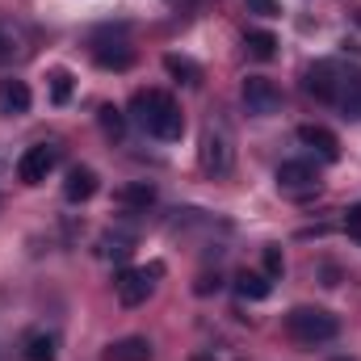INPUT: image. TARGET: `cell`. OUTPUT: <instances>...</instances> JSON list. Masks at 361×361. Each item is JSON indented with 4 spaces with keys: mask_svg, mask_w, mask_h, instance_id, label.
Wrapping results in <instances>:
<instances>
[{
    "mask_svg": "<svg viewBox=\"0 0 361 361\" xmlns=\"http://www.w3.org/2000/svg\"><path fill=\"white\" fill-rule=\"evenodd\" d=\"M345 231H349V235H361V202L345 210Z\"/></svg>",
    "mask_w": 361,
    "mask_h": 361,
    "instance_id": "24",
    "label": "cell"
},
{
    "mask_svg": "<svg viewBox=\"0 0 361 361\" xmlns=\"http://www.w3.org/2000/svg\"><path fill=\"white\" fill-rule=\"evenodd\" d=\"M345 118H361V72L353 68H345V76H341V89H336V101H332Z\"/></svg>",
    "mask_w": 361,
    "mask_h": 361,
    "instance_id": "10",
    "label": "cell"
},
{
    "mask_svg": "<svg viewBox=\"0 0 361 361\" xmlns=\"http://www.w3.org/2000/svg\"><path fill=\"white\" fill-rule=\"evenodd\" d=\"M286 336L294 345H302V349H319V345L341 336V319L332 311H324V307H294L286 315Z\"/></svg>",
    "mask_w": 361,
    "mask_h": 361,
    "instance_id": "2",
    "label": "cell"
},
{
    "mask_svg": "<svg viewBox=\"0 0 361 361\" xmlns=\"http://www.w3.org/2000/svg\"><path fill=\"white\" fill-rule=\"evenodd\" d=\"M68 97H72V76L68 72H51V101L63 105Z\"/></svg>",
    "mask_w": 361,
    "mask_h": 361,
    "instance_id": "21",
    "label": "cell"
},
{
    "mask_svg": "<svg viewBox=\"0 0 361 361\" xmlns=\"http://www.w3.org/2000/svg\"><path fill=\"white\" fill-rule=\"evenodd\" d=\"M197 160L210 177H227L235 169V139L223 122H206L202 130V147H197Z\"/></svg>",
    "mask_w": 361,
    "mask_h": 361,
    "instance_id": "3",
    "label": "cell"
},
{
    "mask_svg": "<svg viewBox=\"0 0 361 361\" xmlns=\"http://www.w3.org/2000/svg\"><path fill=\"white\" fill-rule=\"evenodd\" d=\"M277 189L286 193H315L319 189V173L311 160H286L277 164Z\"/></svg>",
    "mask_w": 361,
    "mask_h": 361,
    "instance_id": "7",
    "label": "cell"
},
{
    "mask_svg": "<svg viewBox=\"0 0 361 361\" xmlns=\"http://www.w3.org/2000/svg\"><path fill=\"white\" fill-rule=\"evenodd\" d=\"M92 59H97V63H101V68H114V72H126V68H130V63H135V51H130V47H122V42H118V47H114V51H105V47H97V51H92Z\"/></svg>",
    "mask_w": 361,
    "mask_h": 361,
    "instance_id": "16",
    "label": "cell"
},
{
    "mask_svg": "<svg viewBox=\"0 0 361 361\" xmlns=\"http://www.w3.org/2000/svg\"><path fill=\"white\" fill-rule=\"evenodd\" d=\"M298 143H302V147H311V152H319V160H328V164L341 156V143H336V135H332L328 126H315V122L298 126Z\"/></svg>",
    "mask_w": 361,
    "mask_h": 361,
    "instance_id": "9",
    "label": "cell"
},
{
    "mask_svg": "<svg viewBox=\"0 0 361 361\" xmlns=\"http://www.w3.org/2000/svg\"><path fill=\"white\" fill-rule=\"evenodd\" d=\"M156 277H160V265H152V269H122L118 273V281H114L118 302H122V307H139V302H147L152 290H156Z\"/></svg>",
    "mask_w": 361,
    "mask_h": 361,
    "instance_id": "5",
    "label": "cell"
},
{
    "mask_svg": "<svg viewBox=\"0 0 361 361\" xmlns=\"http://www.w3.org/2000/svg\"><path fill=\"white\" fill-rule=\"evenodd\" d=\"M21 361H55V336L51 332H25Z\"/></svg>",
    "mask_w": 361,
    "mask_h": 361,
    "instance_id": "14",
    "label": "cell"
},
{
    "mask_svg": "<svg viewBox=\"0 0 361 361\" xmlns=\"http://www.w3.org/2000/svg\"><path fill=\"white\" fill-rule=\"evenodd\" d=\"M332 361H353V357H332Z\"/></svg>",
    "mask_w": 361,
    "mask_h": 361,
    "instance_id": "26",
    "label": "cell"
},
{
    "mask_svg": "<svg viewBox=\"0 0 361 361\" xmlns=\"http://www.w3.org/2000/svg\"><path fill=\"white\" fill-rule=\"evenodd\" d=\"M341 76H345V68H341V63H332V59H319V63L307 72V92H311L315 101L332 105V101H336V89H341Z\"/></svg>",
    "mask_w": 361,
    "mask_h": 361,
    "instance_id": "8",
    "label": "cell"
},
{
    "mask_svg": "<svg viewBox=\"0 0 361 361\" xmlns=\"http://www.w3.org/2000/svg\"><path fill=\"white\" fill-rule=\"evenodd\" d=\"M55 164H59V147H55V143H34V147H25L21 160H17V180L42 185V180L55 173Z\"/></svg>",
    "mask_w": 361,
    "mask_h": 361,
    "instance_id": "4",
    "label": "cell"
},
{
    "mask_svg": "<svg viewBox=\"0 0 361 361\" xmlns=\"http://www.w3.org/2000/svg\"><path fill=\"white\" fill-rule=\"evenodd\" d=\"M101 126H105V135H114V139H122V109H114V105H105L101 109Z\"/></svg>",
    "mask_w": 361,
    "mask_h": 361,
    "instance_id": "22",
    "label": "cell"
},
{
    "mask_svg": "<svg viewBox=\"0 0 361 361\" xmlns=\"http://www.w3.org/2000/svg\"><path fill=\"white\" fill-rule=\"evenodd\" d=\"M97 189H101V180H97L92 169H72L68 180H63V197H68V202H89Z\"/></svg>",
    "mask_w": 361,
    "mask_h": 361,
    "instance_id": "13",
    "label": "cell"
},
{
    "mask_svg": "<svg viewBox=\"0 0 361 361\" xmlns=\"http://www.w3.org/2000/svg\"><path fill=\"white\" fill-rule=\"evenodd\" d=\"M101 361H152V345L143 336H122V341L105 345Z\"/></svg>",
    "mask_w": 361,
    "mask_h": 361,
    "instance_id": "11",
    "label": "cell"
},
{
    "mask_svg": "<svg viewBox=\"0 0 361 361\" xmlns=\"http://www.w3.org/2000/svg\"><path fill=\"white\" fill-rule=\"evenodd\" d=\"M244 47H248L257 59H273V55H277V38H273V34H265V30H248Z\"/></svg>",
    "mask_w": 361,
    "mask_h": 361,
    "instance_id": "19",
    "label": "cell"
},
{
    "mask_svg": "<svg viewBox=\"0 0 361 361\" xmlns=\"http://www.w3.org/2000/svg\"><path fill=\"white\" fill-rule=\"evenodd\" d=\"M164 68H169L177 80H185V85H202V68H197L193 59H185V55H169Z\"/></svg>",
    "mask_w": 361,
    "mask_h": 361,
    "instance_id": "18",
    "label": "cell"
},
{
    "mask_svg": "<svg viewBox=\"0 0 361 361\" xmlns=\"http://www.w3.org/2000/svg\"><path fill=\"white\" fill-rule=\"evenodd\" d=\"M130 248H135V240H130V235H118V231L101 240V257H114V261H126Z\"/></svg>",
    "mask_w": 361,
    "mask_h": 361,
    "instance_id": "20",
    "label": "cell"
},
{
    "mask_svg": "<svg viewBox=\"0 0 361 361\" xmlns=\"http://www.w3.org/2000/svg\"><path fill=\"white\" fill-rule=\"evenodd\" d=\"M0 47H4V38H0Z\"/></svg>",
    "mask_w": 361,
    "mask_h": 361,
    "instance_id": "27",
    "label": "cell"
},
{
    "mask_svg": "<svg viewBox=\"0 0 361 361\" xmlns=\"http://www.w3.org/2000/svg\"><path fill=\"white\" fill-rule=\"evenodd\" d=\"M118 202H122V206H130V210H147V206L156 202V189H152L147 180H139V185L118 189Z\"/></svg>",
    "mask_w": 361,
    "mask_h": 361,
    "instance_id": "17",
    "label": "cell"
},
{
    "mask_svg": "<svg viewBox=\"0 0 361 361\" xmlns=\"http://www.w3.org/2000/svg\"><path fill=\"white\" fill-rule=\"evenodd\" d=\"M265 269H269V277H277V273L286 269V261H281V252H277V248H269V252H265Z\"/></svg>",
    "mask_w": 361,
    "mask_h": 361,
    "instance_id": "25",
    "label": "cell"
},
{
    "mask_svg": "<svg viewBox=\"0 0 361 361\" xmlns=\"http://www.w3.org/2000/svg\"><path fill=\"white\" fill-rule=\"evenodd\" d=\"M130 114L135 122L152 135V139H164V143H177L185 135V118H180V105L169 97L164 89H147V92H135L130 101Z\"/></svg>",
    "mask_w": 361,
    "mask_h": 361,
    "instance_id": "1",
    "label": "cell"
},
{
    "mask_svg": "<svg viewBox=\"0 0 361 361\" xmlns=\"http://www.w3.org/2000/svg\"><path fill=\"white\" fill-rule=\"evenodd\" d=\"M269 290H273L269 273L244 269L240 277H235V294H240V298H252V302H261V298H269Z\"/></svg>",
    "mask_w": 361,
    "mask_h": 361,
    "instance_id": "15",
    "label": "cell"
},
{
    "mask_svg": "<svg viewBox=\"0 0 361 361\" xmlns=\"http://www.w3.org/2000/svg\"><path fill=\"white\" fill-rule=\"evenodd\" d=\"M240 97H244V109H248L252 118H273V114L281 109V89L273 85L269 76H248L244 89H240Z\"/></svg>",
    "mask_w": 361,
    "mask_h": 361,
    "instance_id": "6",
    "label": "cell"
},
{
    "mask_svg": "<svg viewBox=\"0 0 361 361\" xmlns=\"http://www.w3.org/2000/svg\"><path fill=\"white\" fill-rule=\"evenodd\" d=\"M30 85L25 80H0V114H8V118H17V114H25L30 109Z\"/></svg>",
    "mask_w": 361,
    "mask_h": 361,
    "instance_id": "12",
    "label": "cell"
},
{
    "mask_svg": "<svg viewBox=\"0 0 361 361\" xmlns=\"http://www.w3.org/2000/svg\"><path fill=\"white\" fill-rule=\"evenodd\" d=\"M244 4H248V13H261V17H277L281 13L277 0H244Z\"/></svg>",
    "mask_w": 361,
    "mask_h": 361,
    "instance_id": "23",
    "label": "cell"
}]
</instances>
